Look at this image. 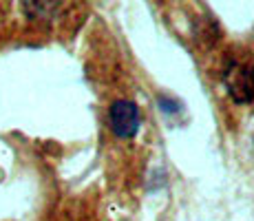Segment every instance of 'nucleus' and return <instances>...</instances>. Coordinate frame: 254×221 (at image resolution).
<instances>
[{
  "mask_svg": "<svg viewBox=\"0 0 254 221\" xmlns=\"http://www.w3.org/2000/svg\"><path fill=\"white\" fill-rule=\"evenodd\" d=\"M111 129L122 140H130L139 131V109L130 100H115L109 111Z\"/></svg>",
  "mask_w": 254,
  "mask_h": 221,
  "instance_id": "1",
  "label": "nucleus"
},
{
  "mask_svg": "<svg viewBox=\"0 0 254 221\" xmlns=\"http://www.w3.org/2000/svg\"><path fill=\"white\" fill-rule=\"evenodd\" d=\"M228 93L234 102H252L254 100V67H234L226 77Z\"/></svg>",
  "mask_w": 254,
  "mask_h": 221,
  "instance_id": "2",
  "label": "nucleus"
}]
</instances>
